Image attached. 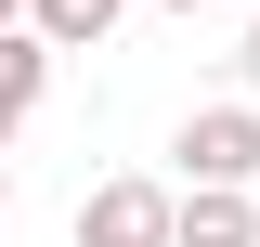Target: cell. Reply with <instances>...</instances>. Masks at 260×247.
Returning a JSON list of instances; mask_svg holds the SVG:
<instances>
[{
    "label": "cell",
    "mask_w": 260,
    "mask_h": 247,
    "mask_svg": "<svg viewBox=\"0 0 260 247\" xmlns=\"http://www.w3.org/2000/svg\"><path fill=\"white\" fill-rule=\"evenodd\" d=\"M39 91H52V52H39V39L13 26V39H0V143H13V130L39 117Z\"/></svg>",
    "instance_id": "277c9868"
},
{
    "label": "cell",
    "mask_w": 260,
    "mask_h": 247,
    "mask_svg": "<svg viewBox=\"0 0 260 247\" xmlns=\"http://www.w3.org/2000/svg\"><path fill=\"white\" fill-rule=\"evenodd\" d=\"M169 156H182V195H247L260 182V104H195Z\"/></svg>",
    "instance_id": "6da1fadb"
},
{
    "label": "cell",
    "mask_w": 260,
    "mask_h": 247,
    "mask_svg": "<svg viewBox=\"0 0 260 247\" xmlns=\"http://www.w3.org/2000/svg\"><path fill=\"white\" fill-rule=\"evenodd\" d=\"M169 247H260L247 195H169Z\"/></svg>",
    "instance_id": "3957f363"
},
{
    "label": "cell",
    "mask_w": 260,
    "mask_h": 247,
    "mask_svg": "<svg viewBox=\"0 0 260 247\" xmlns=\"http://www.w3.org/2000/svg\"><path fill=\"white\" fill-rule=\"evenodd\" d=\"M13 26H26V0H0V39H13Z\"/></svg>",
    "instance_id": "52a82bcc"
},
{
    "label": "cell",
    "mask_w": 260,
    "mask_h": 247,
    "mask_svg": "<svg viewBox=\"0 0 260 247\" xmlns=\"http://www.w3.org/2000/svg\"><path fill=\"white\" fill-rule=\"evenodd\" d=\"M234 65H247V104H260V26H247V52H234Z\"/></svg>",
    "instance_id": "8992f818"
},
{
    "label": "cell",
    "mask_w": 260,
    "mask_h": 247,
    "mask_svg": "<svg viewBox=\"0 0 260 247\" xmlns=\"http://www.w3.org/2000/svg\"><path fill=\"white\" fill-rule=\"evenodd\" d=\"M78 247H169V182H91L78 195Z\"/></svg>",
    "instance_id": "7a4b0ae2"
},
{
    "label": "cell",
    "mask_w": 260,
    "mask_h": 247,
    "mask_svg": "<svg viewBox=\"0 0 260 247\" xmlns=\"http://www.w3.org/2000/svg\"><path fill=\"white\" fill-rule=\"evenodd\" d=\"M104 26H117V0H26L39 52H104Z\"/></svg>",
    "instance_id": "5b68a950"
},
{
    "label": "cell",
    "mask_w": 260,
    "mask_h": 247,
    "mask_svg": "<svg viewBox=\"0 0 260 247\" xmlns=\"http://www.w3.org/2000/svg\"><path fill=\"white\" fill-rule=\"evenodd\" d=\"M169 13H195V0H169Z\"/></svg>",
    "instance_id": "9c48e42d"
},
{
    "label": "cell",
    "mask_w": 260,
    "mask_h": 247,
    "mask_svg": "<svg viewBox=\"0 0 260 247\" xmlns=\"http://www.w3.org/2000/svg\"><path fill=\"white\" fill-rule=\"evenodd\" d=\"M0 195H13V169H0Z\"/></svg>",
    "instance_id": "ba28073f"
}]
</instances>
